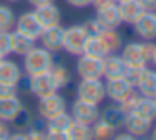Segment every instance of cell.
I'll list each match as a JSON object with an SVG mask.
<instances>
[{
  "label": "cell",
  "instance_id": "7c38bea8",
  "mask_svg": "<svg viewBox=\"0 0 156 140\" xmlns=\"http://www.w3.org/2000/svg\"><path fill=\"white\" fill-rule=\"evenodd\" d=\"M39 40L42 42L44 48L51 50L54 53L61 52L62 47H64V27H61V23L59 25L47 27V28L42 30Z\"/></svg>",
  "mask_w": 156,
  "mask_h": 140
},
{
  "label": "cell",
  "instance_id": "bcb514c9",
  "mask_svg": "<svg viewBox=\"0 0 156 140\" xmlns=\"http://www.w3.org/2000/svg\"><path fill=\"white\" fill-rule=\"evenodd\" d=\"M7 2H19V0H7Z\"/></svg>",
  "mask_w": 156,
  "mask_h": 140
},
{
  "label": "cell",
  "instance_id": "7bdbcfd3",
  "mask_svg": "<svg viewBox=\"0 0 156 140\" xmlns=\"http://www.w3.org/2000/svg\"><path fill=\"white\" fill-rule=\"evenodd\" d=\"M112 138H118V140H131V138H134V137H133L129 132H126V133H114V137H112Z\"/></svg>",
  "mask_w": 156,
  "mask_h": 140
},
{
  "label": "cell",
  "instance_id": "f6af8a7d",
  "mask_svg": "<svg viewBox=\"0 0 156 140\" xmlns=\"http://www.w3.org/2000/svg\"><path fill=\"white\" fill-rule=\"evenodd\" d=\"M151 137H153V138H154V140H156V128H154V130H153V135H151Z\"/></svg>",
  "mask_w": 156,
  "mask_h": 140
},
{
  "label": "cell",
  "instance_id": "ee69618b",
  "mask_svg": "<svg viewBox=\"0 0 156 140\" xmlns=\"http://www.w3.org/2000/svg\"><path fill=\"white\" fill-rule=\"evenodd\" d=\"M149 63H153V65L156 67V43L153 45V52H151V62Z\"/></svg>",
  "mask_w": 156,
  "mask_h": 140
},
{
  "label": "cell",
  "instance_id": "7dc6e473",
  "mask_svg": "<svg viewBox=\"0 0 156 140\" xmlns=\"http://www.w3.org/2000/svg\"><path fill=\"white\" fill-rule=\"evenodd\" d=\"M116 2H122V0H116Z\"/></svg>",
  "mask_w": 156,
  "mask_h": 140
},
{
  "label": "cell",
  "instance_id": "d6a6232c",
  "mask_svg": "<svg viewBox=\"0 0 156 140\" xmlns=\"http://www.w3.org/2000/svg\"><path fill=\"white\" fill-rule=\"evenodd\" d=\"M12 53V32H0V55L7 57Z\"/></svg>",
  "mask_w": 156,
  "mask_h": 140
},
{
  "label": "cell",
  "instance_id": "74e56055",
  "mask_svg": "<svg viewBox=\"0 0 156 140\" xmlns=\"http://www.w3.org/2000/svg\"><path fill=\"white\" fill-rule=\"evenodd\" d=\"M10 133H12V127L7 120H2L0 118V140H5V138H10Z\"/></svg>",
  "mask_w": 156,
  "mask_h": 140
},
{
  "label": "cell",
  "instance_id": "f35d334b",
  "mask_svg": "<svg viewBox=\"0 0 156 140\" xmlns=\"http://www.w3.org/2000/svg\"><path fill=\"white\" fill-rule=\"evenodd\" d=\"M19 95L14 85H0V97H14Z\"/></svg>",
  "mask_w": 156,
  "mask_h": 140
},
{
  "label": "cell",
  "instance_id": "b9f144b4",
  "mask_svg": "<svg viewBox=\"0 0 156 140\" xmlns=\"http://www.w3.org/2000/svg\"><path fill=\"white\" fill-rule=\"evenodd\" d=\"M30 5H34V7H41V5H47V3H52L54 0H27Z\"/></svg>",
  "mask_w": 156,
  "mask_h": 140
},
{
  "label": "cell",
  "instance_id": "c3c4849f",
  "mask_svg": "<svg viewBox=\"0 0 156 140\" xmlns=\"http://www.w3.org/2000/svg\"><path fill=\"white\" fill-rule=\"evenodd\" d=\"M2 58H4V57H2V55H0V60H2Z\"/></svg>",
  "mask_w": 156,
  "mask_h": 140
},
{
  "label": "cell",
  "instance_id": "5bb4252c",
  "mask_svg": "<svg viewBox=\"0 0 156 140\" xmlns=\"http://www.w3.org/2000/svg\"><path fill=\"white\" fill-rule=\"evenodd\" d=\"M106 87V97L112 102H121L129 92H131L134 87L129 85V82L124 78V77H118V78H108L104 83Z\"/></svg>",
  "mask_w": 156,
  "mask_h": 140
},
{
  "label": "cell",
  "instance_id": "30bf717a",
  "mask_svg": "<svg viewBox=\"0 0 156 140\" xmlns=\"http://www.w3.org/2000/svg\"><path fill=\"white\" fill-rule=\"evenodd\" d=\"M99 107L96 103H91V102H86V100H81L77 98L74 103H72V118L77 120V122H82V123H87V125H92L96 120L99 118Z\"/></svg>",
  "mask_w": 156,
  "mask_h": 140
},
{
  "label": "cell",
  "instance_id": "ba28073f",
  "mask_svg": "<svg viewBox=\"0 0 156 140\" xmlns=\"http://www.w3.org/2000/svg\"><path fill=\"white\" fill-rule=\"evenodd\" d=\"M94 18L101 23L102 28H119L122 20H121V15H119L118 2H109L106 5L98 7Z\"/></svg>",
  "mask_w": 156,
  "mask_h": 140
},
{
  "label": "cell",
  "instance_id": "681fc988",
  "mask_svg": "<svg viewBox=\"0 0 156 140\" xmlns=\"http://www.w3.org/2000/svg\"><path fill=\"white\" fill-rule=\"evenodd\" d=\"M154 102H156V97H154Z\"/></svg>",
  "mask_w": 156,
  "mask_h": 140
},
{
  "label": "cell",
  "instance_id": "d6986e66",
  "mask_svg": "<svg viewBox=\"0 0 156 140\" xmlns=\"http://www.w3.org/2000/svg\"><path fill=\"white\" fill-rule=\"evenodd\" d=\"M24 75L20 67L12 60L4 58L0 60V85H17L19 78Z\"/></svg>",
  "mask_w": 156,
  "mask_h": 140
},
{
  "label": "cell",
  "instance_id": "ffe728a7",
  "mask_svg": "<svg viewBox=\"0 0 156 140\" xmlns=\"http://www.w3.org/2000/svg\"><path fill=\"white\" fill-rule=\"evenodd\" d=\"M24 107V103L20 102L19 95L14 97H0V118L10 122L14 118V115Z\"/></svg>",
  "mask_w": 156,
  "mask_h": 140
},
{
  "label": "cell",
  "instance_id": "e0dca14e",
  "mask_svg": "<svg viewBox=\"0 0 156 140\" xmlns=\"http://www.w3.org/2000/svg\"><path fill=\"white\" fill-rule=\"evenodd\" d=\"M34 12H35L39 22L42 23V27H44V28L52 27V25H59V23H61L62 13H61V8H59L57 5H54V2L47 3V5L35 7Z\"/></svg>",
  "mask_w": 156,
  "mask_h": 140
},
{
  "label": "cell",
  "instance_id": "4316f807",
  "mask_svg": "<svg viewBox=\"0 0 156 140\" xmlns=\"http://www.w3.org/2000/svg\"><path fill=\"white\" fill-rule=\"evenodd\" d=\"M66 133H67V140H91L92 138L91 125L77 122V120H72V123L69 125Z\"/></svg>",
  "mask_w": 156,
  "mask_h": 140
},
{
  "label": "cell",
  "instance_id": "f907efd6",
  "mask_svg": "<svg viewBox=\"0 0 156 140\" xmlns=\"http://www.w3.org/2000/svg\"><path fill=\"white\" fill-rule=\"evenodd\" d=\"M154 12H156V10H154Z\"/></svg>",
  "mask_w": 156,
  "mask_h": 140
},
{
  "label": "cell",
  "instance_id": "9a60e30c",
  "mask_svg": "<svg viewBox=\"0 0 156 140\" xmlns=\"http://www.w3.org/2000/svg\"><path fill=\"white\" fill-rule=\"evenodd\" d=\"M124 72H126V63L118 52L108 53V55L102 58V77H104L106 80L122 77Z\"/></svg>",
  "mask_w": 156,
  "mask_h": 140
},
{
  "label": "cell",
  "instance_id": "8992f818",
  "mask_svg": "<svg viewBox=\"0 0 156 140\" xmlns=\"http://www.w3.org/2000/svg\"><path fill=\"white\" fill-rule=\"evenodd\" d=\"M66 107H67L66 105V98L62 95H59L57 92H54L51 95H45V97L39 98L37 110H39V115L47 120L54 115H59V113L66 112Z\"/></svg>",
  "mask_w": 156,
  "mask_h": 140
},
{
  "label": "cell",
  "instance_id": "6da1fadb",
  "mask_svg": "<svg viewBox=\"0 0 156 140\" xmlns=\"http://www.w3.org/2000/svg\"><path fill=\"white\" fill-rule=\"evenodd\" d=\"M154 43L151 40H143V42H129L122 45L121 53L126 67H141L148 65L151 62V52Z\"/></svg>",
  "mask_w": 156,
  "mask_h": 140
},
{
  "label": "cell",
  "instance_id": "7a4b0ae2",
  "mask_svg": "<svg viewBox=\"0 0 156 140\" xmlns=\"http://www.w3.org/2000/svg\"><path fill=\"white\" fill-rule=\"evenodd\" d=\"M54 63V52L44 48V47H34L30 52L24 55V70L27 75H37L42 72H49Z\"/></svg>",
  "mask_w": 156,
  "mask_h": 140
},
{
  "label": "cell",
  "instance_id": "9c48e42d",
  "mask_svg": "<svg viewBox=\"0 0 156 140\" xmlns=\"http://www.w3.org/2000/svg\"><path fill=\"white\" fill-rule=\"evenodd\" d=\"M124 128L126 132H129L134 138H143L148 137L149 132L153 130V122L144 117L138 115L136 112H128L126 113V120H124Z\"/></svg>",
  "mask_w": 156,
  "mask_h": 140
},
{
  "label": "cell",
  "instance_id": "ac0fdd59",
  "mask_svg": "<svg viewBox=\"0 0 156 140\" xmlns=\"http://www.w3.org/2000/svg\"><path fill=\"white\" fill-rule=\"evenodd\" d=\"M118 8H119V15H121L122 23H129V25L139 15H143L146 12L144 5L139 0H122V2H118Z\"/></svg>",
  "mask_w": 156,
  "mask_h": 140
},
{
  "label": "cell",
  "instance_id": "f546056e",
  "mask_svg": "<svg viewBox=\"0 0 156 140\" xmlns=\"http://www.w3.org/2000/svg\"><path fill=\"white\" fill-rule=\"evenodd\" d=\"M91 132H92V138H96V140H109L114 137L116 130L111 125H108L104 120L98 118L91 125Z\"/></svg>",
  "mask_w": 156,
  "mask_h": 140
},
{
  "label": "cell",
  "instance_id": "7402d4cb",
  "mask_svg": "<svg viewBox=\"0 0 156 140\" xmlns=\"http://www.w3.org/2000/svg\"><path fill=\"white\" fill-rule=\"evenodd\" d=\"M72 115H69L67 112H62L59 115H54L51 118H47L45 123V130L47 133H66L69 128V125L72 123Z\"/></svg>",
  "mask_w": 156,
  "mask_h": 140
},
{
  "label": "cell",
  "instance_id": "8fae6325",
  "mask_svg": "<svg viewBox=\"0 0 156 140\" xmlns=\"http://www.w3.org/2000/svg\"><path fill=\"white\" fill-rule=\"evenodd\" d=\"M15 30L20 32V33H25V35L30 37V38L37 40L39 37H41L44 27L39 22L35 12H24L22 15H19L17 20H15Z\"/></svg>",
  "mask_w": 156,
  "mask_h": 140
},
{
  "label": "cell",
  "instance_id": "5b68a950",
  "mask_svg": "<svg viewBox=\"0 0 156 140\" xmlns=\"http://www.w3.org/2000/svg\"><path fill=\"white\" fill-rule=\"evenodd\" d=\"M134 33L143 40H154L156 38V12L146 10L131 23Z\"/></svg>",
  "mask_w": 156,
  "mask_h": 140
},
{
  "label": "cell",
  "instance_id": "484cf974",
  "mask_svg": "<svg viewBox=\"0 0 156 140\" xmlns=\"http://www.w3.org/2000/svg\"><path fill=\"white\" fill-rule=\"evenodd\" d=\"M136 90L139 92V95L143 97H156V70H146L143 80L139 82V85L136 87Z\"/></svg>",
  "mask_w": 156,
  "mask_h": 140
},
{
  "label": "cell",
  "instance_id": "836d02e7",
  "mask_svg": "<svg viewBox=\"0 0 156 140\" xmlns=\"http://www.w3.org/2000/svg\"><path fill=\"white\" fill-rule=\"evenodd\" d=\"M139 97H141V95H139V92H138L136 88H133L131 92H129L128 95H126L124 98L121 100V102H118V103L126 110V112H131V110L134 108V105H136V102H138Z\"/></svg>",
  "mask_w": 156,
  "mask_h": 140
},
{
  "label": "cell",
  "instance_id": "e575fe53",
  "mask_svg": "<svg viewBox=\"0 0 156 140\" xmlns=\"http://www.w3.org/2000/svg\"><path fill=\"white\" fill-rule=\"evenodd\" d=\"M15 88H17V93H25V95L30 93V75H22Z\"/></svg>",
  "mask_w": 156,
  "mask_h": 140
},
{
  "label": "cell",
  "instance_id": "60d3db41",
  "mask_svg": "<svg viewBox=\"0 0 156 140\" xmlns=\"http://www.w3.org/2000/svg\"><path fill=\"white\" fill-rule=\"evenodd\" d=\"M146 10H156V0H139Z\"/></svg>",
  "mask_w": 156,
  "mask_h": 140
},
{
  "label": "cell",
  "instance_id": "603a6c76",
  "mask_svg": "<svg viewBox=\"0 0 156 140\" xmlns=\"http://www.w3.org/2000/svg\"><path fill=\"white\" fill-rule=\"evenodd\" d=\"M35 47V40L27 37L25 33L20 32H12V53H17V55L24 57L25 53H29L32 48Z\"/></svg>",
  "mask_w": 156,
  "mask_h": 140
},
{
  "label": "cell",
  "instance_id": "1f68e13d",
  "mask_svg": "<svg viewBox=\"0 0 156 140\" xmlns=\"http://www.w3.org/2000/svg\"><path fill=\"white\" fill-rule=\"evenodd\" d=\"M146 70H148V67L146 65H141V67H126V72H124V78L129 82V85L131 87H138L139 82L143 80V77H144Z\"/></svg>",
  "mask_w": 156,
  "mask_h": 140
},
{
  "label": "cell",
  "instance_id": "4fadbf2b",
  "mask_svg": "<svg viewBox=\"0 0 156 140\" xmlns=\"http://www.w3.org/2000/svg\"><path fill=\"white\" fill-rule=\"evenodd\" d=\"M57 92L54 85V80H52L51 70L49 72H42L37 75H30V93L35 95L37 98L45 95H51V93Z\"/></svg>",
  "mask_w": 156,
  "mask_h": 140
},
{
  "label": "cell",
  "instance_id": "52a82bcc",
  "mask_svg": "<svg viewBox=\"0 0 156 140\" xmlns=\"http://www.w3.org/2000/svg\"><path fill=\"white\" fill-rule=\"evenodd\" d=\"M76 72L81 78H102V58L82 53L76 62Z\"/></svg>",
  "mask_w": 156,
  "mask_h": 140
},
{
  "label": "cell",
  "instance_id": "d4e9b609",
  "mask_svg": "<svg viewBox=\"0 0 156 140\" xmlns=\"http://www.w3.org/2000/svg\"><path fill=\"white\" fill-rule=\"evenodd\" d=\"M133 112H136L138 115H141V117H144V118L154 122L156 120V102H154V98L141 95L138 98V102H136Z\"/></svg>",
  "mask_w": 156,
  "mask_h": 140
},
{
  "label": "cell",
  "instance_id": "f1b7e54d",
  "mask_svg": "<svg viewBox=\"0 0 156 140\" xmlns=\"http://www.w3.org/2000/svg\"><path fill=\"white\" fill-rule=\"evenodd\" d=\"M51 75H52V80H54V85H55L57 90L66 88V87L71 83V80H72L71 72H69L67 67H64L62 63H54V65H52Z\"/></svg>",
  "mask_w": 156,
  "mask_h": 140
},
{
  "label": "cell",
  "instance_id": "8d00e7d4",
  "mask_svg": "<svg viewBox=\"0 0 156 140\" xmlns=\"http://www.w3.org/2000/svg\"><path fill=\"white\" fill-rule=\"evenodd\" d=\"M84 27H86V30L89 32V35H98V33L102 30L101 23H99L96 18H91V20H87V22L84 23Z\"/></svg>",
  "mask_w": 156,
  "mask_h": 140
},
{
  "label": "cell",
  "instance_id": "2e32d148",
  "mask_svg": "<svg viewBox=\"0 0 156 140\" xmlns=\"http://www.w3.org/2000/svg\"><path fill=\"white\" fill-rule=\"evenodd\" d=\"M126 110L122 108L119 103H112V105H108L104 110L99 112V118L104 120L108 125H111L112 128L118 132V130L124 128V120H126Z\"/></svg>",
  "mask_w": 156,
  "mask_h": 140
},
{
  "label": "cell",
  "instance_id": "ab89813d",
  "mask_svg": "<svg viewBox=\"0 0 156 140\" xmlns=\"http://www.w3.org/2000/svg\"><path fill=\"white\" fill-rule=\"evenodd\" d=\"M69 5L76 7V8H84V7L92 5V0H66Z\"/></svg>",
  "mask_w": 156,
  "mask_h": 140
},
{
  "label": "cell",
  "instance_id": "277c9868",
  "mask_svg": "<svg viewBox=\"0 0 156 140\" xmlns=\"http://www.w3.org/2000/svg\"><path fill=\"white\" fill-rule=\"evenodd\" d=\"M87 37L89 32L86 30L84 25H72L69 28H64V47H62V50H66L71 55H82Z\"/></svg>",
  "mask_w": 156,
  "mask_h": 140
},
{
  "label": "cell",
  "instance_id": "4dcf8cb0",
  "mask_svg": "<svg viewBox=\"0 0 156 140\" xmlns=\"http://www.w3.org/2000/svg\"><path fill=\"white\" fill-rule=\"evenodd\" d=\"M15 12L9 5L0 3V32H10L15 27Z\"/></svg>",
  "mask_w": 156,
  "mask_h": 140
},
{
  "label": "cell",
  "instance_id": "cb8c5ba5",
  "mask_svg": "<svg viewBox=\"0 0 156 140\" xmlns=\"http://www.w3.org/2000/svg\"><path fill=\"white\" fill-rule=\"evenodd\" d=\"M82 53H84V55H89V57H96V58H104L109 53V50L98 35H89L87 40H86Z\"/></svg>",
  "mask_w": 156,
  "mask_h": 140
},
{
  "label": "cell",
  "instance_id": "44dd1931",
  "mask_svg": "<svg viewBox=\"0 0 156 140\" xmlns=\"http://www.w3.org/2000/svg\"><path fill=\"white\" fill-rule=\"evenodd\" d=\"M98 37L104 42V45L108 47L109 53H116L122 48V35L118 32V28H102L98 33Z\"/></svg>",
  "mask_w": 156,
  "mask_h": 140
},
{
  "label": "cell",
  "instance_id": "d590c367",
  "mask_svg": "<svg viewBox=\"0 0 156 140\" xmlns=\"http://www.w3.org/2000/svg\"><path fill=\"white\" fill-rule=\"evenodd\" d=\"M45 123H47V120L44 118V117H34L32 118V123L30 127H29V130H39V132H47L45 130Z\"/></svg>",
  "mask_w": 156,
  "mask_h": 140
},
{
  "label": "cell",
  "instance_id": "3957f363",
  "mask_svg": "<svg viewBox=\"0 0 156 140\" xmlns=\"http://www.w3.org/2000/svg\"><path fill=\"white\" fill-rule=\"evenodd\" d=\"M76 92H77V98L96 105L102 103V100L106 98V87L102 78H81Z\"/></svg>",
  "mask_w": 156,
  "mask_h": 140
},
{
  "label": "cell",
  "instance_id": "83f0119b",
  "mask_svg": "<svg viewBox=\"0 0 156 140\" xmlns=\"http://www.w3.org/2000/svg\"><path fill=\"white\" fill-rule=\"evenodd\" d=\"M32 118H34V115L30 113V110L22 107L9 123H10L12 130H15V132H27L30 123H32Z\"/></svg>",
  "mask_w": 156,
  "mask_h": 140
}]
</instances>
